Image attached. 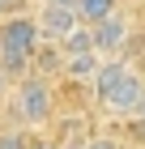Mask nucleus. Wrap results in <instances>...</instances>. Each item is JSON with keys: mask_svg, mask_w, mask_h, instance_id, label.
<instances>
[{"mask_svg": "<svg viewBox=\"0 0 145 149\" xmlns=\"http://www.w3.org/2000/svg\"><path fill=\"white\" fill-rule=\"evenodd\" d=\"M17 4H22V0H0V22H4L9 13H17Z\"/></svg>", "mask_w": 145, "mask_h": 149, "instance_id": "9d476101", "label": "nucleus"}, {"mask_svg": "<svg viewBox=\"0 0 145 149\" xmlns=\"http://www.w3.org/2000/svg\"><path fill=\"white\" fill-rule=\"evenodd\" d=\"M43 26L39 17L30 13H9L4 22H0V60H4V68L13 77H26L34 64V56L43 51Z\"/></svg>", "mask_w": 145, "mask_h": 149, "instance_id": "f257e3e1", "label": "nucleus"}, {"mask_svg": "<svg viewBox=\"0 0 145 149\" xmlns=\"http://www.w3.org/2000/svg\"><path fill=\"white\" fill-rule=\"evenodd\" d=\"M77 13L85 26H94L102 17H111V13H120V0H77Z\"/></svg>", "mask_w": 145, "mask_h": 149, "instance_id": "423d86ee", "label": "nucleus"}, {"mask_svg": "<svg viewBox=\"0 0 145 149\" xmlns=\"http://www.w3.org/2000/svg\"><path fill=\"white\" fill-rule=\"evenodd\" d=\"M34 17H39V26H43V38H47V43H56V47L64 43L77 26H85L77 9H68V4H51V0H43V9L34 13Z\"/></svg>", "mask_w": 145, "mask_h": 149, "instance_id": "7ed1b4c3", "label": "nucleus"}, {"mask_svg": "<svg viewBox=\"0 0 145 149\" xmlns=\"http://www.w3.org/2000/svg\"><path fill=\"white\" fill-rule=\"evenodd\" d=\"M9 111L22 128H43L51 124L56 115V94H51V81L47 77H17V85L9 90Z\"/></svg>", "mask_w": 145, "mask_h": 149, "instance_id": "f03ea898", "label": "nucleus"}, {"mask_svg": "<svg viewBox=\"0 0 145 149\" xmlns=\"http://www.w3.org/2000/svg\"><path fill=\"white\" fill-rule=\"evenodd\" d=\"M26 149H56V145H47V141H26Z\"/></svg>", "mask_w": 145, "mask_h": 149, "instance_id": "9b49d317", "label": "nucleus"}, {"mask_svg": "<svg viewBox=\"0 0 145 149\" xmlns=\"http://www.w3.org/2000/svg\"><path fill=\"white\" fill-rule=\"evenodd\" d=\"M0 149H26V132L4 128V132H0Z\"/></svg>", "mask_w": 145, "mask_h": 149, "instance_id": "0eeeda50", "label": "nucleus"}, {"mask_svg": "<svg viewBox=\"0 0 145 149\" xmlns=\"http://www.w3.org/2000/svg\"><path fill=\"white\" fill-rule=\"evenodd\" d=\"M90 34H94V47L102 56H124V47L132 38V22L124 13H111V17H102V22L90 26Z\"/></svg>", "mask_w": 145, "mask_h": 149, "instance_id": "20e7f679", "label": "nucleus"}, {"mask_svg": "<svg viewBox=\"0 0 145 149\" xmlns=\"http://www.w3.org/2000/svg\"><path fill=\"white\" fill-rule=\"evenodd\" d=\"M9 90H13V72L4 68V60H0V98H9Z\"/></svg>", "mask_w": 145, "mask_h": 149, "instance_id": "1a4fd4ad", "label": "nucleus"}, {"mask_svg": "<svg viewBox=\"0 0 145 149\" xmlns=\"http://www.w3.org/2000/svg\"><path fill=\"white\" fill-rule=\"evenodd\" d=\"M141 72H145V56H141Z\"/></svg>", "mask_w": 145, "mask_h": 149, "instance_id": "ddd939ff", "label": "nucleus"}, {"mask_svg": "<svg viewBox=\"0 0 145 149\" xmlns=\"http://www.w3.org/2000/svg\"><path fill=\"white\" fill-rule=\"evenodd\" d=\"M132 149H145V141H141V145H132Z\"/></svg>", "mask_w": 145, "mask_h": 149, "instance_id": "f8f14e48", "label": "nucleus"}, {"mask_svg": "<svg viewBox=\"0 0 145 149\" xmlns=\"http://www.w3.org/2000/svg\"><path fill=\"white\" fill-rule=\"evenodd\" d=\"M85 149H124L115 136H85Z\"/></svg>", "mask_w": 145, "mask_h": 149, "instance_id": "6e6552de", "label": "nucleus"}, {"mask_svg": "<svg viewBox=\"0 0 145 149\" xmlns=\"http://www.w3.org/2000/svg\"><path fill=\"white\" fill-rule=\"evenodd\" d=\"M128 72H132V68H128V60H124V56H102L98 72L90 77V81H94V98H98V107L107 102L115 90H120V81L128 77Z\"/></svg>", "mask_w": 145, "mask_h": 149, "instance_id": "39448f33", "label": "nucleus"}]
</instances>
